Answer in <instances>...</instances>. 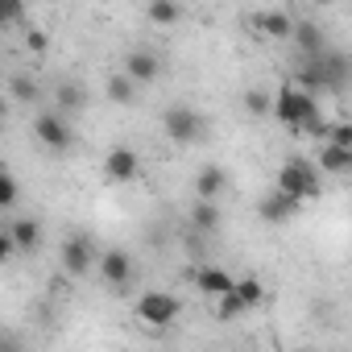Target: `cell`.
I'll list each match as a JSON object with an SVG mask.
<instances>
[{
    "instance_id": "obj_27",
    "label": "cell",
    "mask_w": 352,
    "mask_h": 352,
    "mask_svg": "<svg viewBox=\"0 0 352 352\" xmlns=\"http://www.w3.org/2000/svg\"><path fill=\"white\" fill-rule=\"evenodd\" d=\"M241 311H245V307H241V298H236V294H224V298L216 302V315H220V319H236Z\"/></svg>"
},
{
    "instance_id": "obj_28",
    "label": "cell",
    "mask_w": 352,
    "mask_h": 352,
    "mask_svg": "<svg viewBox=\"0 0 352 352\" xmlns=\"http://www.w3.org/2000/svg\"><path fill=\"white\" fill-rule=\"evenodd\" d=\"M13 253H17V245H13V236H9V232H0V261H9Z\"/></svg>"
},
{
    "instance_id": "obj_25",
    "label": "cell",
    "mask_w": 352,
    "mask_h": 352,
    "mask_svg": "<svg viewBox=\"0 0 352 352\" xmlns=\"http://www.w3.org/2000/svg\"><path fill=\"white\" fill-rule=\"evenodd\" d=\"M323 137H327V145H340V149H352V124H348V120H331Z\"/></svg>"
},
{
    "instance_id": "obj_21",
    "label": "cell",
    "mask_w": 352,
    "mask_h": 352,
    "mask_svg": "<svg viewBox=\"0 0 352 352\" xmlns=\"http://www.w3.org/2000/svg\"><path fill=\"white\" fill-rule=\"evenodd\" d=\"M145 17H149L153 25H174V21L183 17V9H179V5H170V0H153V5L145 9Z\"/></svg>"
},
{
    "instance_id": "obj_7",
    "label": "cell",
    "mask_w": 352,
    "mask_h": 352,
    "mask_svg": "<svg viewBox=\"0 0 352 352\" xmlns=\"http://www.w3.org/2000/svg\"><path fill=\"white\" fill-rule=\"evenodd\" d=\"M104 174L112 183H133L137 174H141V153L133 149V145H116V149H108V157H104Z\"/></svg>"
},
{
    "instance_id": "obj_9",
    "label": "cell",
    "mask_w": 352,
    "mask_h": 352,
    "mask_svg": "<svg viewBox=\"0 0 352 352\" xmlns=\"http://www.w3.org/2000/svg\"><path fill=\"white\" fill-rule=\"evenodd\" d=\"M294 46H298V54H302V63H319L323 54H327V42H323V30L315 25V21H307V17H298L294 21Z\"/></svg>"
},
{
    "instance_id": "obj_5",
    "label": "cell",
    "mask_w": 352,
    "mask_h": 352,
    "mask_svg": "<svg viewBox=\"0 0 352 352\" xmlns=\"http://www.w3.org/2000/svg\"><path fill=\"white\" fill-rule=\"evenodd\" d=\"M34 137H38L46 149L63 153V149H71V141H75V129H71V120H67L63 112H42V116L34 120Z\"/></svg>"
},
{
    "instance_id": "obj_18",
    "label": "cell",
    "mask_w": 352,
    "mask_h": 352,
    "mask_svg": "<svg viewBox=\"0 0 352 352\" xmlns=\"http://www.w3.org/2000/svg\"><path fill=\"white\" fill-rule=\"evenodd\" d=\"M108 100L116 104V108H129V104H137V83L120 71V75H112L108 79Z\"/></svg>"
},
{
    "instance_id": "obj_13",
    "label": "cell",
    "mask_w": 352,
    "mask_h": 352,
    "mask_svg": "<svg viewBox=\"0 0 352 352\" xmlns=\"http://www.w3.org/2000/svg\"><path fill=\"white\" fill-rule=\"evenodd\" d=\"M294 212H298V204H294L290 195H282V191H274V195H265V199L257 204V216H261L265 224H286Z\"/></svg>"
},
{
    "instance_id": "obj_10",
    "label": "cell",
    "mask_w": 352,
    "mask_h": 352,
    "mask_svg": "<svg viewBox=\"0 0 352 352\" xmlns=\"http://www.w3.org/2000/svg\"><path fill=\"white\" fill-rule=\"evenodd\" d=\"M124 75L141 87V83H153L157 75H162V58L153 54V50H129L124 54Z\"/></svg>"
},
{
    "instance_id": "obj_14",
    "label": "cell",
    "mask_w": 352,
    "mask_h": 352,
    "mask_svg": "<svg viewBox=\"0 0 352 352\" xmlns=\"http://www.w3.org/2000/svg\"><path fill=\"white\" fill-rule=\"evenodd\" d=\"M5 232L13 236V245H17V253H34V249L42 245V224H38L34 216H25V220H13V224H9Z\"/></svg>"
},
{
    "instance_id": "obj_8",
    "label": "cell",
    "mask_w": 352,
    "mask_h": 352,
    "mask_svg": "<svg viewBox=\"0 0 352 352\" xmlns=\"http://www.w3.org/2000/svg\"><path fill=\"white\" fill-rule=\"evenodd\" d=\"M91 265H96V249H91V241H87L83 232L67 236V241H63V270H67L71 278H83Z\"/></svg>"
},
{
    "instance_id": "obj_12",
    "label": "cell",
    "mask_w": 352,
    "mask_h": 352,
    "mask_svg": "<svg viewBox=\"0 0 352 352\" xmlns=\"http://www.w3.org/2000/svg\"><path fill=\"white\" fill-rule=\"evenodd\" d=\"M224 187H228V174L212 162V166H199V174H195V199H208V204H216L220 195H224Z\"/></svg>"
},
{
    "instance_id": "obj_23",
    "label": "cell",
    "mask_w": 352,
    "mask_h": 352,
    "mask_svg": "<svg viewBox=\"0 0 352 352\" xmlns=\"http://www.w3.org/2000/svg\"><path fill=\"white\" fill-rule=\"evenodd\" d=\"M245 112H253V116L274 112V96H270V91H261V87H249V91H245Z\"/></svg>"
},
{
    "instance_id": "obj_6",
    "label": "cell",
    "mask_w": 352,
    "mask_h": 352,
    "mask_svg": "<svg viewBox=\"0 0 352 352\" xmlns=\"http://www.w3.org/2000/svg\"><path fill=\"white\" fill-rule=\"evenodd\" d=\"M100 278H104L108 286L124 290V286L137 278V265H133V257H129L124 249H104V253H100Z\"/></svg>"
},
{
    "instance_id": "obj_2",
    "label": "cell",
    "mask_w": 352,
    "mask_h": 352,
    "mask_svg": "<svg viewBox=\"0 0 352 352\" xmlns=\"http://www.w3.org/2000/svg\"><path fill=\"white\" fill-rule=\"evenodd\" d=\"M208 116L195 112L191 104H170L162 112V133L174 141V145H195V141H208Z\"/></svg>"
},
{
    "instance_id": "obj_20",
    "label": "cell",
    "mask_w": 352,
    "mask_h": 352,
    "mask_svg": "<svg viewBox=\"0 0 352 352\" xmlns=\"http://www.w3.org/2000/svg\"><path fill=\"white\" fill-rule=\"evenodd\" d=\"M232 294L241 298V307H245V311H249V307H261V302H265V286H261L257 278H236Z\"/></svg>"
},
{
    "instance_id": "obj_11",
    "label": "cell",
    "mask_w": 352,
    "mask_h": 352,
    "mask_svg": "<svg viewBox=\"0 0 352 352\" xmlns=\"http://www.w3.org/2000/svg\"><path fill=\"white\" fill-rule=\"evenodd\" d=\"M195 286H199V294H208V298H224V294H232L236 278H232L228 270H220V265H199V270H195Z\"/></svg>"
},
{
    "instance_id": "obj_26",
    "label": "cell",
    "mask_w": 352,
    "mask_h": 352,
    "mask_svg": "<svg viewBox=\"0 0 352 352\" xmlns=\"http://www.w3.org/2000/svg\"><path fill=\"white\" fill-rule=\"evenodd\" d=\"M50 46V38H46V30H38V25H30L25 30V50H34V54H42Z\"/></svg>"
},
{
    "instance_id": "obj_4",
    "label": "cell",
    "mask_w": 352,
    "mask_h": 352,
    "mask_svg": "<svg viewBox=\"0 0 352 352\" xmlns=\"http://www.w3.org/2000/svg\"><path fill=\"white\" fill-rule=\"evenodd\" d=\"M137 319L149 323V327H170L179 319V298L166 294V290H145L137 298Z\"/></svg>"
},
{
    "instance_id": "obj_29",
    "label": "cell",
    "mask_w": 352,
    "mask_h": 352,
    "mask_svg": "<svg viewBox=\"0 0 352 352\" xmlns=\"http://www.w3.org/2000/svg\"><path fill=\"white\" fill-rule=\"evenodd\" d=\"M5 352H17V336H13V331L5 336Z\"/></svg>"
},
{
    "instance_id": "obj_1",
    "label": "cell",
    "mask_w": 352,
    "mask_h": 352,
    "mask_svg": "<svg viewBox=\"0 0 352 352\" xmlns=\"http://www.w3.org/2000/svg\"><path fill=\"white\" fill-rule=\"evenodd\" d=\"M274 116L282 120V124H290L294 133H327V124L319 120V108H315V96H307V91H298L294 83L290 87H282L278 96H274Z\"/></svg>"
},
{
    "instance_id": "obj_22",
    "label": "cell",
    "mask_w": 352,
    "mask_h": 352,
    "mask_svg": "<svg viewBox=\"0 0 352 352\" xmlns=\"http://www.w3.org/2000/svg\"><path fill=\"white\" fill-rule=\"evenodd\" d=\"M9 91H13V100H21V104L38 100V83H34V75H25V71L9 79Z\"/></svg>"
},
{
    "instance_id": "obj_3",
    "label": "cell",
    "mask_w": 352,
    "mask_h": 352,
    "mask_svg": "<svg viewBox=\"0 0 352 352\" xmlns=\"http://www.w3.org/2000/svg\"><path fill=\"white\" fill-rule=\"evenodd\" d=\"M278 191L290 195L294 204L315 199V195H319V174H315V166H311L307 157H286L282 170H278Z\"/></svg>"
},
{
    "instance_id": "obj_15",
    "label": "cell",
    "mask_w": 352,
    "mask_h": 352,
    "mask_svg": "<svg viewBox=\"0 0 352 352\" xmlns=\"http://www.w3.org/2000/svg\"><path fill=\"white\" fill-rule=\"evenodd\" d=\"M54 104H58L63 116H67V112H79V108H87V91H83L75 79H63V83L54 87Z\"/></svg>"
},
{
    "instance_id": "obj_16",
    "label": "cell",
    "mask_w": 352,
    "mask_h": 352,
    "mask_svg": "<svg viewBox=\"0 0 352 352\" xmlns=\"http://www.w3.org/2000/svg\"><path fill=\"white\" fill-rule=\"evenodd\" d=\"M257 30L270 34V38H290V34H294V17L282 13V9H270V13L257 17Z\"/></svg>"
},
{
    "instance_id": "obj_24",
    "label": "cell",
    "mask_w": 352,
    "mask_h": 352,
    "mask_svg": "<svg viewBox=\"0 0 352 352\" xmlns=\"http://www.w3.org/2000/svg\"><path fill=\"white\" fill-rule=\"evenodd\" d=\"M21 199V187H17V174L13 170H5L0 174V208H13Z\"/></svg>"
},
{
    "instance_id": "obj_19",
    "label": "cell",
    "mask_w": 352,
    "mask_h": 352,
    "mask_svg": "<svg viewBox=\"0 0 352 352\" xmlns=\"http://www.w3.org/2000/svg\"><path fill=\"white\" fill-rule=\"evenodd\" d=\"M191 224H195L199 232H216V228H220V208L208 204V199H195V204H191Z\"/></svg>"
},
{
    "instance_id": "obj_17",
    "label": "cell",
    "mask_w": 352,
    "mask_h": 352,
    "mask_svg": "<svg viewBox=\"0 0 352 352\" xmlns=\"http://www.w3.org/2000/svg\"><path fill=\"white\" fill-rule=\"evenodd\" d=\"M319 166H323L327 174H352V149H340V145H327V141H323Z\"/></svg>"
}]
</instances>
